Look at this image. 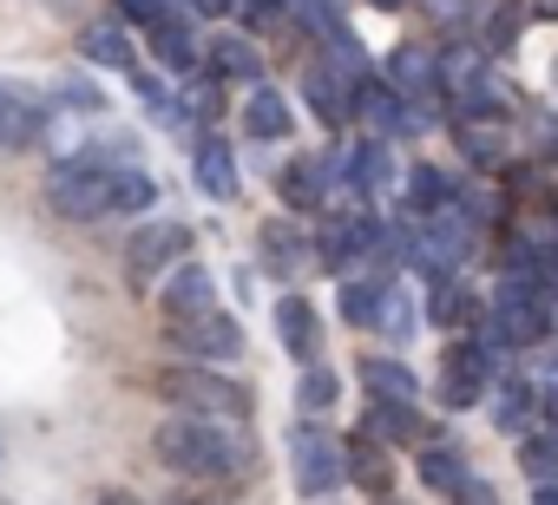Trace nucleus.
<instances>
[{"label":"nucleus","instance_id":"nucleus-5","mask_svg":"<svg viewBox=\"0 0 558 505\" xmlns=\"http://www.w3.org/2000/svg\"><path fill=\"white\" fill-rule=\"evenodd\" d=\"M80 53L99 60V66H132V40H125L112 21H93V27L80 34Z\"/></svg>","mask_w":558,"mask_h":505},{"label":"nucleus","instance_id":"nucleus-13","mask_svg":"<svg viewBox=\"0 0 558 505\" xmlns=\"http://www.w3.org/2000/svg\"><path fill=\"white\" fill-rule=\"evenodd\" d=\"M125 14H138V21H158V0H125Z\"/></svg>","mask_w":558,"mask_h":505},{"label":"nucleus","instance_id":"nucleus-1","mask_svg":"<svg viewBox=\"0 0 558 505\" xmlns=\"http://www.w3.org/2000/svg\"><path fill=\"white\" fill-rule=\"evenodd\" d=\"M47 204H53L60 217H106V210H112V171L73 158V164H60V171L47 177Z\"/></svg>","mask_w":558,"mask_h":505},{"label":"nucleus","instance_id":"nucleus-3","mask_svg":"<svg viewBox=\"0 0 558 505\" xmlns=\"http://www.w3.org/2000/svg\"><path fill=\"white\" fill-rule=\"evenodd\" d=\"M158 453H165L171 466H184V472H217V466H230V453H223V440H217L210 427H165V433H158Z\"/></svg>","mask_w":558,"mask_h":505},{"label":"nucleus","instance_id":"nucleus-12","mask_svg":"<svg viewBox=\"0 0 558 505\" xmlns=\"http://www.w3.org/2000/svg\"><path fill=\"white\" fill-rule=\"evenodd\" d=\"M250 125H256V132H276V125H283V112H276V99H256V106H250Z\"/></svg>","mask_w":558,"mask_h":505},{"label":"nucleus","instance_id":"nucleus-8","mask_svg":"<svg viewBox=\"0 0 558 505\" xmlns=\"http://www.w3.org/2000/svg\"><path fill=\"white\" fill-rule=\"evenodd\" d=\"M204 290H210V283H204V270H184V276H178V283L165 290V303H171V309L184 316V309H204Z\"/></svg>","mask_w":558,"mask_h":505},{"label":"nucleus","instance_id":"nucleus-7","mask_svg":"<svg viewBox=\"0 0 558 505\" xmlns=\"http://www.w3.org/2000/svg\"><path fill=\"white\" fill-rule=\"evenodd\" d=\"M158 197V184L145 171H112V210H145Z\"/></svg>","mask_w":558,"mask_h":505},{"label":"nucleus","instance_id":"nucleus-6","mask_svg":"<svg viewBox=\"0 0 558 505\" xmlns=\"http://www.w3.org/2000/svg\"><path fill=\"white\" fill-rule=\"evenodd\" d=\"M178 348H191V355H230L236 348V329L230 322H191V329H178Z\"/></svg>","mask_w":558,"mask_h":505},{"label":"nucleus","instance_id":"nucleus-10","mask_svg":"<svg viewBox=\"0 0 558 505\" xmlns=\"http://www.w3.org/2000/svg\"><path fill=\"white\" fill-rule=\"evenodd\" d=\"M60 106H73V112H99L106 99H99V86H80V79H73V86H60Z\"/></svg>","mask_w":558,"mask_h":505},{"label":"nucleus","instance_id":"nucleus-11","mask_svg":"<svg viewBox=\"0 0 558 505\" xmlns=\"http://www.w3.org/2000/svg\"><path fill=\"white\" fill-rule=\"evenodd\" d=\"M171 394H184V401H230V387H217V381H171Z\"/></svg>","mask_w":558,"mask_h":505},{"label":"nucleus","instance_id":"nucleus-2","mask_svg":"<svg viewBox=\"0 0 558 505\" xmlns=\"http://www.w3.org/2000/svg\"><path fill=\"white\" fill-rule=\"evenodd\" d=\"M40 132H47V106L27 86L0 79V151H27Z\"/></svg>","mask_w":558,"mask_h":505},{"label":"nucleus","instance_id":"nucleus-9","mask_svg":"<svg viewBox=\"0 0 558 505\" xmlns=\"http://www.w3.org/2000/svg\"><path fill=\"white\" fill-rule=\"evenodd\" d=\"M204 190H210V197H230V158H223L217 145L204 151Z\"/></svg>","mask_w":558,"mask_h":505},{"label":"nucleus","instance_id":"nucleus-4","mask_svg":"<svg viewBox=\"0 0 558 505\" xmlns=\"http://www.w3.org/2000/svg\"><path fill=\"white\" fill-rule=\"evenodd\" d=\"M178 249H184V230H178V223L138 230V236H132V276H138V283H145V276H158V270L178 257Z\"/></svg>","mask_w":558,"mask_h":505}]
</instances>
